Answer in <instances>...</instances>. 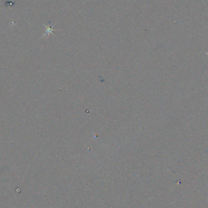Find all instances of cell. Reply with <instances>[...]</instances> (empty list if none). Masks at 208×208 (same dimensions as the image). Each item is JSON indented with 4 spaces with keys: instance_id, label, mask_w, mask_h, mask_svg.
<instances>
[{
    "instance_id": "6da1fadb",
    "label": "cell",
    "mask_w": 208,
    "mask_h": 208,
    "mask_svg": "<svg viewBox=\"0 0 208 208\" xmlns=\"http://www.w3.org/2000/svg\"><path fill=\"white\" fill-rule=\"evenodd\" d=\"M44 26L45 27V28H46V31H45V33L43 35V37H44L45 35H49V34H52V35H54V33H53V30H54L52 28H53V27L54 26H52V27H50V26H45V25H44Z\"/></svg>"
}]
</instances>
